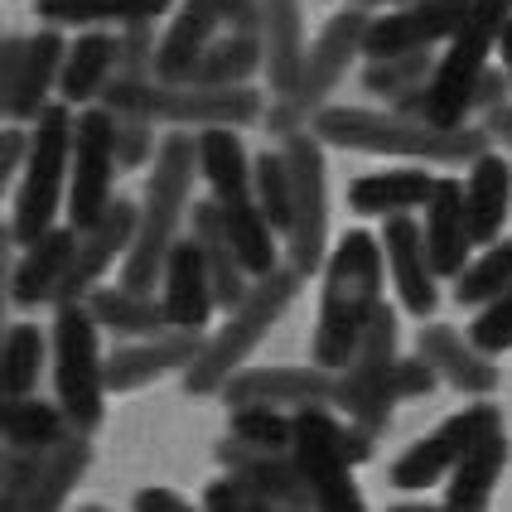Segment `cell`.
<instances>
[{
    "label": "cell",
    "mask_w": 512,
    "mask_h": 512,
    "mask_svg": "<svg viewBox=\"0 0 512 512\" xmlns=\"http://www.w3.org/2000/svg\"><path fill=\"white\" fill-rule=\"evenodd\" d=\"M310 131L324 145L339 150H363V155H406V160H426V165H469L474 155H484L493 136L484 126H435L426 116L406 112H372V107H319Z\"/></svg>",
    "instance_id": "1"
},
{
    "label": "cell",
    "mask_w": 512,
    "mask_h": 512,
    "mask_svg": "<svg viewBox=\"0 0 512 512\" xmlns=\"http://www.w3.org/2000/svg\"><path fill=\"white\" fill-rule=\"evenodd\" d=\"M199 179V141L194 126H179L155 145V170L145 179V199L136 203V237L121 256V285L126 290H155L165 256H170L179 223L189 213V194Z\"/></svg>",
    "instance_id": "2"
},
{
    "label": "cell",
    "mask_w": 512,
    "mask_h": 512,
    "mask_svg": "<svg viewBox=\"0 0 512 512\" xmlns=\"http://www.w3.org/2000/svg\"><path fill=\"white\" fill-rule=\"evenodd\" d=\"M382 242L372 232H343L324 256V300H319V324H314V363L339 372L368 329L372 310L382 305Z\"/></svg>",
    "instance_id": "3"
},
{
    "label": "cell",
    "mask_w": 512,
    "mask_h": 512,
    "mask_svg": "<svg viewBox=\"0 0 512 512\" xmlns=\"http://www.w3.org/2000/svg\"><path fill=\"white\" fill-rule=\"evenodd\" d=\"M512 0H469L459 29L445 39V54L435 58L426 87H411L392 102V112L426 116L435 126H464L474 116V87L484 78L488 54L498 49V34L508 25Z\"/></svg>",
    "instance_id": "4"
},
{
    "label": "cell",
    "mask_w": 512,
    "mask_h": 512,
    "mask_svg": "<svg viewBox=\"0 0 512 512\" xmlns=\"http://www.w3.org/2000/svg\"><path fill=\"white\" fill-rule=\"evenodd\" d=\"M300 285H305V276L295 266H276L266 276H252L247 295L228 310V324L213 339H203L199 358L184 368V392L189 397H213L232 372L256 353V343L271 334V324L290 310V300L300 295Z\"/></svg>",
    "instance_id": "5"
},
{
    "label": "cell",
    "mask_w": 512,
    "mask_h": 512,
    "mask_svg": "<svg viewBox=\"0 0 512 512\" xmlns=\"http://www.w3.org/2000/svg\"><path fill=\"white\" fill-rule=\"evenodd\" d=\"M363 29H368V5H343L339 15H329V25L314 34V44H305L295 83H290V92L271 97V116H266L281 141L290 131H310L314 112L329 102V92L339 87L348 63L363 54Z\"/></svg>",
    "instance_id": "6"
},
{
    "label": "cell",
    "mask_w": 512,
    "mask_h": 512,
    "mask_svg": "<svg viewBox=\"0 0 512 512\" xmlns=\"http://www.w3.org/2000/svg\"><path fill=\"white\" fill-rule=\"evenodd\" d=\"M29 145H25V179H20V199H15V218L10 232L15 242L29 247L34 237L54 228L58 208H63V189H68V155H73V107L68 102H49L44 112L29 121Z\"/></svg>",
    "instance_id": "7"
},
{
    "label": "cell",
    "mask_w": 512,
    "mask_h": 512,
    "mask_svg": "<svg viewBox=\"0 0 512 512\" xmlns=\"http://www.w3.org/2000/svg\"><path fill=\"white\" fill-rule=\"evenodd\" d=\"M397 310L382 300L372 310L363 339L353 348V358L339 368V382H334V406L353 421L358 430H368L372 440L392 426V411H397V397H392V363H397Z\"/></svg>",
    "instance_id": "8"
},
{
    "label": "cell",
    "mask_w": 512,
    "mask_h": 512,
    "mask_svg": "<svg viewBox=\"0 0 512 512\" xmlns=\"http://www.w3.org/2000/svg\"><path fill=\"white\" fill-rule=\"evenodd\" d=\"M87 464H92V440L78 426H68L44 450H20L0 440V512L63 508V498L87 474Z\"/></svg>",
    "instance_id": "9"
},
{
    "label": "cell",
    "mask_w": 512,
    "mask_h": 512,
    "mask_svg": "<svg viewBox=\"0 0 512 512\" xmlns=\"http://www.w3.org/2000/svg\"><path fill=\"white\" fill-rule=\"evenodd\" d=\"M97 319L87 300H63L54 314V382L58 406L68 426L97 430L107 411V377H102V348H97Z\"/></svg>",
    "instance_id": "10"
},
{
    "label": "cell",
    "mask_w": 512,
    "mask_h": 512,
    "mask_svg": "<svg viewBox=\"0 0 512 512\" xmlns=\"http://www.w3.org/2000/svg\"><path fill=\"white\" fill-rule=\"evenodd\" d=\"M290 170V228L285 256L300 276H314L329 256V174H324V141L314 131H290L281 141Z\"/></svg>",
    "instance_id": "11"
},
{
    "label": "cell",
    "mask_w": 512,
    "mask_h": 512,
    "mask_svg": "<svg viewBox=\"0 0 512 512\" xmlns=\"http://www.w3.org/2000/svg\"><path fill=\"white\" fill-rule=\"evenodd\" d=\"M290 459L300 464L314 493V508L353 512L363 508V493L353 484V459L343 455V421L329 416V406H300L290 411Z\"/></svg>",
    "instance_id": "12"
},
{
    "label": "cell",
    "mask_w": 512,
    "mask_h": 512,
    "mask_svg": "<svg viewBox=\"0 0 512 512\" xmlns=\"http://www.w3.org/2000/svg\"><path fill=\"white\" fill-rule=\"evenodd\" d=\"M116 179V126L102 107H87L73 121V155H68V228L83 232L112 203Z\"/></svg>",
    "instance_id": "13"
},
{
    "label": "cell",
    "mask_w": 512,
    "mask_h": 512,
    "mask_svg": "<svg viewBox=\"0 0 512 512\" xmlns=\"http://www.w3.org/2000/svg\"><path fill=\"white\" fill-rule=\"evenodd\" d=\"M334 382L339 372L324 363H290V368H237L218 392L228 406L300 411V406H334Z\"/></svg>",
    "instance_id": "14"
},
{
    "label": "cell",
    "mask_w": 512,
    "mask_h": 512,
    "mask_svg": "<svg viewBox=\"0 0 512 512\" xmlns=\"http://www.w3.org/2000/svg\"><path fill=\"white\" fill-rule=\"evenodd\" d=\"M382 261H387V276L397 285V300L406 314L416 319H430L435 305H440V290H435V266H430L426 252V232L411 213H387L382 218Z\"/></svg>",
    "instance_id": "15"
},
{
    "label": "cell",
    "mask_w": 512,
    "mask_h": 512,
    "mask_svg": "<svg viewBox=\"0 0 512 512\" xmlns=\"http://www.w3.org/2000/svg\"><path fill=\"white\" fill-rule=\"evenodd\" d=\"M469 10V0H411V5H392L387 15H368L363 29V54H406V49H430L440 39H450Z\"/></svg>",
    "instance_id": "16"
},
{
    "label": "cell",
    "mask_w": 512,
    "mask_h": 512,
    "mask_svg": "<svg viewBox=\"0 0 512 512\" xmlns=\"http://www.w3.org/2000/svg\"><path fill=\"white\" fill-rule=\"evenodd\" d=\"M493 416H503L493 401H474V406H464L459 416L440 421L426 440H416V445L392 464V474H387V479H392L397 488H411V493H421V488L450 479V469H455V459L464 455V445L474 440V430L484 426V421H493Z\"/></svg>",
    "instance_id": "17"
},
{
    "label": "cell",
    "mask_w": 512,
    "mask_h": 512,
    "mask_svg": "<svg viewBox=\"0 0 512 512\" xmlns=\"http://www.w3.org/2000/svg\"><path fill=\"white\" fill-rule=\"evenodd\" d=\"M131 237H136V203L112 199L97 213V223H87V228L78 232V252H73V266H68V276L58 285L54 305H63V300H87V290L126 256Z\"/></svg>",
    "instance_id": "18"
},
{
    "label": "cell",
    "mask_w": 512,
    "mask_h": 512,
    "mask_svg": "<svg viewBox=\"0 0 512 512\" xmlns=\"http://www.w3.org/2000/svg\"><path fill=\"white\" fill-rule=\"evenodd\" d=\"M218 464L232 469V474H242L247 484L266 498V508H314V493L305 484V474H300V464L290 459V450H256L247 440H218Z\"/></svg>",
    "instance_id": "19"
},
{
    "label": "cell",
    "mask_w": 512,
    "mask_h": 512,
    "mask_svg": "<svg viewBox=\"0 0 512 512\" xmlns=\"http://www.w3.org/2000/svg\"><path fill=\"white\" fill-rule=\"evenodd\" d=\"M199 348L203 334H189V329H165V334H150L141 343H121L112 358H102L107 392H136L165 372H184L199 358Z\"/></svg>",
    "instance_id": "20"
},
{
    "label": "cell",
    "mask_w": 512,
    "mask_h": 512,
    "mask_svg": "<svg viewBox=\"0 0 512 512\" xmlns=\"http://www.w3.org/2000/svg\"><path fill=\"white\" fill-rule=\"evenodd\" d=\"M416 353L435 368L440 382H450V387L464 392V397H493L498 382H503V377H498V363H493V353H484L469 334H459V329H450V324H421Z\"/></svg>",
    "instance_id": "21"
},
{
    "label": "cell",
    "mask_w": 512,
    "mask_h": 512,
    "mask_svg": "<svg viewBox=\"0 0 512 512\" xmlns=\"http://www.w3.org/2000/svg\"><path fill=\"white\" fill-rule=\"evenodd\" d=\"M160 305H165L170 329H189V334H203L213 310H218L213 285H208V266H203L194 237H174L165 271H160Z\"/></svg>",
    "instance_id": "22"
},
{
    "label": "cell",
    "mask_w": 512,
    "mask_h": 512,
    "mask_svg": "<svg viewBox=\"0 0 512 512\" xmlns=\"http://www.w3.org/2000/svg\"><path fill=\"white\" fill-rule=\"evenodd\" d=\"M503 464H508V426H503V416H493V421H484L474 430V440L455 459L450 488H445V508H464V512L488 508Z\"/></svg>",
    "instance_id": "23"
},
{
    "label": "cell",
    "mask_w": 512,
    "mask_h": 512,
    "mask_svg": "<svg viewBox=\"0 0 512 512\" xmlns=\"http://www.w3.org/2000/svg\"><path fill=\"white\" fill-rule=\"evenodd\" d=\"M426 252L440 281H455L464 261L474 252V232H469V213H464V184L459 179H435L426 199Z\"/></svg>",
    "instance_id": "24"
},
{
    "label": "cell",
    "mask_w": 512,
    "mask_h": 512,
    "mask_svg": "<svg viewBox=\"0 0 512 512\" xmlns=\"http://www.w3.org/2000/svg\"><path fill=\"white\" fill-rule=\"evenodd\" d=\"M73 252H78V228H49L44 237H34L25 247V256L10 266V305H54L58 285L73 266Z\"/></svg>",
    "instance_id": "25"
},
{
    "label": "cell",
    "mask_w": 512,
    "mask_h": 512,
    "mask_svg": "<svg viewBox=\"0 0 512 512\" xmlns=\"http://www.w3.org/2000/svg\"><path fill=\"white\" fill-rule=\"evenodd\" d=\"M223 20H228V0H179V15L160 34V49H155V78L179 83L194 68V58L208 49V39L223 29Z\"/></svg>",
    "instance_id": "26"
},
{
    "label": "cell",
    "mask_w": 512,
    "mask_h": 512,
    "mask_svg": "<svg viewBox=\"0 0 512 512\" xmlns=\"http://www.w3.org/2000/svg\"><path fill=\"white\" fill-rule=\"evenodd\" d=\"M464 184V213H469V232H474V247L479 242H493V237H503V223H508L512 213V170L508 160H498L493 155V145H488L484 155H474L469 160V174L459 179Z\"/></svg>",
    "instance_id": "27"
},
{
    "label": "cell",
    "mask_w": 512,
    "mask_h": 512,
    "mask_svg": "<svg viewBox=\"0 0 512 512\" xmlns=\"http://www.w3.org/2000/svg\"><path fill=\"white\" fill-rule=\"evenodd\" d=\"M68 54V39L58 25H44L39 34L25 39L20 54V78H15V97H10V121H34L49 107V92L58 87V68Z\"/></svg>",
    "instance_id": "28"
},
{
    "label": "cell",
    "mask_w": 512,
    "mask_h": 512,
    "mask_svg": "<svg viewBox=\"0 0 512 512\" xmlns=\"http://www.w3.org/2000/svg\"><path fill=\"white\" fill-rule=\"evenodd\" d=\"M194 242H199V256H203V266H208L213 300H218L223 310H232V305L247 295L252 276L242 271V261H237V252H232V237H228L223 203H218V199L194 203Z\"/></svg>",
    "instance_id": "29"
},
{
    "label": "cell",
    "mask_w": 512,
    "mask_h": 512,
    "mask_svg": "<svg viewBox=\"0 0 512 512\" xmlns=\"http://www.w3.org/2000/svg\"><path fill=\"white\" fill-rule=\"evenodd\" d=\"M261 54H266V78L271 97L290 92L300 58H305V15L300 0H261Z\"/></svg>",
    "instance_id": "30"
},
{
    "label": "cell",
    "mask_w": 512,
    "mask_h": 512,
    "mask_svg": "<svg viewBox=\"0 0 512 512\" xmlns=\"http://www.w3.org/2000/svg\"><path fill=\"white\" fill-rule=\"evenodd\" d=\"M87 310L97 319V329H107L116 339H150V334H165V329H170L165 305L155 300V290L92 285V290H87Z\"/></svg>",
    "instance_id": "31"
},
{
    "label": "cell",
    "mask_w": 512,
    "mask_h": 512,
    "mask_svg": "<svg viewBox=\"0 0 512 512\" xmlns=\"http://www.w3.org/2000/svg\"><path fill=\"white\" fill-rule=\"evenodd\" d=\"M116 73V34L87 25V34H78V44H68L63 54V68H58V97L68 107H83V102H97L102 83Z\"/></svg>",
    "instance_id": "32"
},
{
    "label": "cell",
    "mask_w": 512,
    "mask_h": 512,
    "mask_svg": "<svg viewBox=\"0 0 512 512\" xmlns=\"http://www.w3.org/2000/svg\"><path fill=\"white\" fill-rule=\"evenodd\" d=\"M194 141H199V174L208 179L213 199L232 203L252 194V155L237 136V126H199Z\"/></svg>",
    "instance_id": "33"
},
{
    "label": "cell",
    "mask_w": 512,
    "mask_h": 512,
    "mask_svg": "<svg viewBox=\"0 0 512 512\" xmlns=\"http://www.w3.org/2000/svg\"><path fill=\"white\" fill-rule=\"evenodd\" d=\"M435 174L430 170H387V174H363L348 184V208L363 218H387V213H411L426 208Z\"/></svg>",
    "instance_id": "34"
},
{
    "label": "cell",
    "mask_w": 512,
    "mask_h": 512,
    "mask_svg": "<svg viewBox=\"0 0 512 512\" xmlns=\"http://www.w3.org/2000/svg\"><path fill=\"white\" fill-rule=\"evenodd\" d=\"M266 68V54H261V39L256 34H213L208 49L194 58V68L179 78V83H203V87H237L252 83L256 73Z\"/></svg>",
    "instance_id": "35"
},
{
    "label": "cell",
    "mask_w": 512,
    "mask_h": 512,
    "mask_svg": "<svg viewBox=\"0 0 512 512\" xmlns=\"http://www.w3.org/2000/svg\"><path fill=\"white\" fill-rule=\"evenodd\" d=\"M223 223H228L232 252H237V261H242V271H247V276H266V271H276V266H281L276 228L266 223V213L256 208L252 194L223 203Z\"/></svg>",
    "instance_id": "36"
},
{
    "label": "cell",
    "mask_w": 512,
    "mask_h": 512,
    "mask_svg": "<svg viewBox=\"0 0 512 512\" xmlns=\"http://www.w3.org/2000/svg\"><path fill=\"white\" fill-rule=\"evenodd\" d=\"M174 0H39L44 25H131L160 20Z\"/></svg>",
    "instance_id": "37"
},
{
    "label": "cell",
    "mask_w": 512,
    "mask_h": 512,
    "mask_svg": "<svg viewBox=\"0 0 512 512\" xmlns=\"http://www.w3.org/2000/svg\"><path fill=\"white\" fill-rule=\"evenodd\" d=\"M49 343L39 334V324H5L0 334V397H25L39 387Z\"/></svg>",
    "instance_id": "38"
},
{
    "label": "cell",
    "mask_w": 512,
    "mask_h": 512,
    "mask_svg": "<svg viewBox=\"0 0 512 512\" xmlns=\"http://www.w3.org/2000/svg\"><path fill=\"white\" fill-rule=\"evenodd\" d=\"M63 430H68V416H63L58 401H39L34 392L5 401V426H0V440H5V445L44 450V445H54Z\"/></svg>",
    "instance_id": "39"
},
{
    "label": "cell",
    "mask_w": 512,
    "mask_h": 512,
    "mask_svg": "<svg viewBox=\"0 0 512 512\" xmlns=\"http://www.w3.org/2000/svg\"><path fill=\"white\" fill-rule=\"evenodd\" d=\"M508 285H512V237H493L479 261H464V271L455 276V300L464 310H479L493 295H503Z\"/></svg>",
    "instance_id": "40"
},
{
    "label": "cell",
    "mask_w": 512,
    "mask_h": 512,
    "mask_svg": "<svg viewBox=\"0 0 512 512\" xmlns=\"http://www.w3.org/2000/svg\"><path fill=\"white\" fill-rule=\"evenodd\" d=\"M430 73H435V54H430V49L382 54V58H368V68H363V87L377 92V97H387V102H397L401 92L426 87Z\"/></svg>",
    "instance_id": "41"
},
{
    "label": "cell",
    "mask_w": 512,
    "mask_h": 512,
    "mask_svg": "<svg viewBox=\"0 0 512 512\" xmlns=\"http://www.w3.org/2000/svg\"><path fill=\"white\" fill-rule=\"evenodd\" d=\"M252 199L276 232L290 228V170L281 150H261L252 160Z\"/></svg>",
    "instance_id": "42"
},
{
    "label": "cell",
    "mask_w": 512,
    "mask_h": 512,
    "mask_svg": "<svg viewBox=\"0 0 512 512\" xmlns=\"http://www.w3.org/2000/svg\"><path fill=\"white\" fill-rule=\"evenodd\" d=\"M232 430L237 440H247L256 450H290V411L276 406H228Z\"/></svg>",
    "instance_id": "43"
},
{
    "label": "cell",
    "mask_w": 512,
    "mask_h": 512,
    "mask_svg": "<svg viewBox=\"0 0 512 512\" xmlns=\"http://www.w3.org/2000/svg\"><path fill=\"white\" fill-rule=\"evenodd\" d=\"M155 49H160L155 20L121 25L116 29V73L121 78H155Z\"/></svg>",
    "instance_id": "44"
},
{
    "label": "cell",
    "mask_w": 512,
    "mask_h": 512,
    "mask_svg": "<svg viewBox=\"0 0 512 512\" xmlns=\"http://www.w3.org/2000/svg\"><path fill=\"white\" fill-rule=\"evenodd\" d=\"M116 126V170H141L145 160H155V116L141 112H107Z\"/></svg>",
    "instance_id": "45"
},
{
    "label": "cell",
    "mask_w": 512,
    "mask_h": 512,
    "mask_svg": "<svg viewBox=\"0 0 512 512\" xmlns=\"http://www.w3.org/2000/svg\"><path fill=\"white\" fill-rule=\"evenodd\" d=\"M469 339L479 343L484 353H493V358L512 348V285L503 295H493L488 305H479L474 324H469Z\"/></svg>",
    "instance_id": "46"
},
{
    "label": "cell",
    "mask_w": 512,
    "mask_h": 512,
    "mask_svg": "<svg viewBox=\"0 0 512 512\" xmlns=\"http://www.w3.org/2000/svg\"><path fill=\"white\" fill-rule=\"evenodd\" d=\"M203 508L208 512H271L266 508V498H261L242 474H232V469H228V479H213V484H208Z\"/></svg>",
    "instance_id": "47"
},
{
    "label": "cell",
    "mask_w": 512,
    "mask_h": 512,
    "mask_svg": "<svg viewBox=\"0 0 512 512\" xmlns=\"http://www.w3.org/2000/svg\"><path fill=\"white\" fill-rule=\"evenodd\" d=\"M435 368H430L426 358L416 353V358H401L397 353V363H392V397L397 401H426L430 392H435Z\"/></svg>",
    "instance_id": "48"
},
{
    "label": "cell",
    "mask_w": 512,
    "mask_h": 512,
    "mask_svg": "<svg viewBox=\"0 0 512 512\" xmlns=\"http://www.w3.org/2000/svg\"><path fill=\"white\" fill-rule=\"evenodd\" d=\"M25 145H29V131H20V126H5V121H0V194L10 189L15 170L25 165Z\"/></svg>",
    "instance_id": "49"
},
{
    "label": "cell",
    "mask_w": 512,
    "mask_h": 512,
    "mask_svg": "<svg viewBox=\"0 0 512 512\" xmlns=\"http://www.w3.org/2000/svg\"><path fill=\"white\" fill-rule=\"evenodd\" d=\"M20 54H25V39H0V121H10V97H15V78H20Z\"/></svg>",
    "instance_id": "50"
},
{
    "label": "cell",
    "mask_w": 512,
    "mask_h": 512,
    "mask_svg": "<svg viewBox=\"0 0 512 512\" xmlns=\"http://www.w3.org/2000/svg\"><path fill=\"white\" fill-rule=\"evenodd\" d=\"M503 97H508V73H503V68H484V78L474 87V112L484 116L488 107H498Z\"/></svg>",
    "instance_id": "51"
},
{
    "label": "cell",
    "mask_w": 512,
    "mask_h": 512,
    "mask_svg": "<svg viewBox=\"0 0 512 512\" xmlns=\"http://www.w3.org/2000/svg\"><path fill=\"white\" fill-rule=\"evenodd\" d=\"M10 247H20L15 242V232H10V223H0V334H5V310H10Z\"/></svg>",
    "instance_id": "52"
},
{
    "label": "cell",
    "mask_w": 512,
    "mask_h": 512,
    "mask_svg": "<svg viewBox=\"0 0 512 512\" xmlns=\"http://www.w3.org/2000/svg\"><path fill=\"white\" fill-rule=\"evenodd\" d=\"M479 126H484L488 136H493V141H503L512 150V102L508 97H503V102H498V107H488L484 112V121H479Z\"/></svg>",
    "instance_id": "53"
},
{
    "label": "cell",
    "mask_w": 512,
    "mask_h": 512,
    "mask_svg": "<svg viewBox=\"0 0 512 512\" xmlns=\"http://www.w3.org/2000/svg\"><path fill=\"white\" fill-rule=\"evenodd\" d=\"M136 508L141 512H184L189 503H184L179 493H170V488H141V493H136Z\"/></svg>",
    "instance_id": "54"
},
{
    "label": "cell",
    "mask_w": 512,
    "mask_h": 512,
    "mask_svg": "<svg viewBox=\"0 0 512 512\" xmlns=\"http://www.w3.org/2000/svg\"><path fill=\"white\" fill-rule=\"evenodd\" d=\"M498 54H503V73H508V92H512V15L503 25V34H498Z\"/></svg>",
    "instance_id": "55"
},
{
    "label": "cell",
    "mask_w": 512,
    "mask_h": 512,
    "mask_svg": "<svg viewBox=\"0 0 512 512\" xmlns=\"http://www.w3.org/2000/svg\"><path fill=\"white\" fill-rule=\"evenodd\" d=\"M5 401H10V397H0V426H5Z\"/></svg>",
    "instance_id": "56"
},
{
    "label": "cell",
    "mask_w": 512,
    "mask_h": 512,
    "mask_svg": "<svg viewBox=\"0 0 512 512\" xmlns=\"http://www.w3.org/2000/svg\"><path fill=\"white\" fill-rule=\"evenodd\" d=\"M353 5H368V10H372V5H382V0H353Z\"/></svg>",
    "instance_id": "57"
},
{
    "label": "cell",
    "mask_w": 512,
    "mask_h": 512,
    "mask_svg": "<svg viewBox=\"0 0 512 512\" xmlns=\"http://www.w3.org/2000/svg\"><path fill=\"white\" fill-rule=\"evenodd\" d=\"M382 5H411V0H382Z\"/></svg>",
    "instance_id": "58"
}]
</instances>
